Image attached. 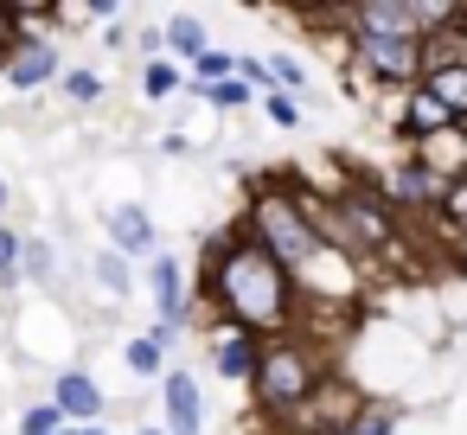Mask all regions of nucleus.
<instances>
[{"label": "nucleus", "mask_w": 467, "mask_h": 435, "mask_svg": "<svg viewBox=\"0 0 467 435\" xmlns=\"http://www.w3.org/2000/svg\"><path fill=\"white\" fill-rule=\"evenodd\" d=\"M199 295L212 301L218 326H237V333H256V339H288L295 320L307 314L301 282L244 231H231V237H218L205 250Z\"/></svg>", "instance_id": "f257e3e1"}, {"label": "nucleus", "mask_w": 467, "mask_h": 435, "mask_svg": "<svg viewBox=\"0 0 467 435\" xmlns=\"http://www.w3.org/2000/svg\"><path fill=\"white\" fill-rule=\"evenodd\" d=\"M244 237H256L295 282L327 256V237H320V224H314V212H307V192L295 186V180H263L250 199H244V224H237Z\"/></svg>", "instance_id": "f03ea898"}, {"label": "nucleus", "mask_w": 467, "mask_h": 435, "mask_svg": "<svg viewBox=\"0 0 467 435\" xmlns=\"http://www.w3.org/2000/svg\"><path fill=\"white\" fill-rule=\"evenodd\" d=\"M327 378H333V371H327V352H320L307 333H288V339H269V346H263V365H256V378H250V397H256V409H263L269 422L288 429V416H295Z\"/></svg>", "instance_id": "7ed1b4c3"}, {"label": "nucleus", "mask_w": 467, "mask_h": 435, "mask_svg": "<svg viewBox=\"0 0 467 435\" xmlns=\"http://www.w3.org/2000/svg\"><path fill=\"white\" fill-rule=\"evenodd\" d=\"M346 58L371 90H397V97L429 78V46L422 39H346Z\"/></svg>", "instance_id": "20e7f679"}, {"label": "nucleus", "mask_w": 467, "mask_h": 435, "mask_svg": "<svg viewBox=\"0 0 467 435\" xmlns=\"http://www.w3.org/2000/svg\"><path fill=\"white\" fill-rule=\"evenodd\" d=\"M365 403H371V397H365L352 378H339V371H333V378H327V384H320V390L288 416V435H346V429H352V416H358Z\"/></svg>", "instance_id": "39448f33"}, {"label": "nucleus", "mask_w": 467, "mask_h": 435, "mask_svg": "<svg viewBox=\"0 0 467 435\" xmlns=\"http://www.w3.org/2000/svg\"><path fill=\"white\" fill-rule=\"evenodd\" d=\"M378 192L390 199V212H397V218H403V212H448L454 180H448V173H435V167H422V161L410 154V161H397V167L378 180Z\"/></svg>", "instance_id": "423d86ee"}, {"label": "nucleus", "mask_w": 467, "mask_h": 435, "mask_svg": "<svg viewBox=\"0 0 467 435\" xmlns=\"http://www.w3.org/2000/svg\"><path fill=\"white\" fill-rule=\"evenodd\" d=\"M103 224H109V250H116V256H129V263H154V256H161V231H154L148 205L116 199V205L103 212Z\"/></svg>", "instance_id": "0eeeda50"}, {"label": "nucleus", "mask_w": 467, "mask_h": 435, "mask_svg": "<svg viewBox=\"0 0 467 435\" xmlns=\"http://www.w3.org/2000/svg\"><path fill=\"white\" fill-rule=\"evenodd\" d=\"M52 403L65 409V422H71V429H97V422L109 416V397H103V384H97L84 365L52 371Z\"/></svg>", "instance_id": "6e6552de"}, {"label": "nucleus", "mask_w": 467, "mask_h": 435, "mask_svg": "<svg viewBox=\"0 0 467 435\" xmlns=\"http://www.w3.org/2000/svg\"><path fill=\"white\" fill-rule=\"evenodd\" d=\"M161 429L167 435H205V390L186 365H173L161 378Z\"/></svg>", "instance_id": "1a4fd4ad"}, {"label": "nucleus", "mask_w": 467, "mask_h": 435, "mask_svg": "<svg viewBox=\"0 0 467 435\" xmlns=\"http://www.w3.org/2000/svg\"><path fill=\"white\" fill-rule=\"evenodd\" d=\"M148 295H154V314H161V320H173V326L192 320V307H186V269H180L173 250H161V256L148 263Z\"/></svg>", "instance_id": "9d476101"}, {"label": "nucleus", "mask_w": 467, "mask_h": 435, "mask_svg": "<svg viewBox=\"0 0 467 435\" xmlns=\"http://www.w3.org/2000/svg\"><path fill=\"white\" fill-rule=\"evenodd\" d=\"M7 84H14V90L65 84V58H58V46H52V39H26V46H20V58L7 65Z\"/></svg>", "instance_id": "9b49d317"}, {"label": "nucleus", "mask_w": 467, "mask_h": 435, "mask_svg": "<svg viewBox=\"0 0 467 435\" xmlns=\"http://www.w3.org/2000/svg\"><path fill=\"white\" fill-rule=\"evenodd\" d=\"M263 365V339L256 333H237V326H218V346H212V371L231 378V384H250Z\"/></svg>", "instance_id": "f8f14e48"}, {"label": "nucleus", "mask_w": 467, "mask_h": 435, "mask_svg": "<svg viewBox=\"0 0 467 435\" xmlns=\"http://www.w3.org/2000/svg\"><path fill=\"white\" fill-rule=\"evenodd\" d=\"M205 52H212V39H205V20H192V14H167V58L192 71Z\"/></svg>", "instance_id": "ddd939ff"}, {"label": "nucleus", "mask_w": 467, "mask_h": 435, "mask_svg": "<svg viewBox=\"0 0 467 435\" xmlns=\"http://www.w3.org/2000/svg\"><path fill=\"white\" fill-rule=\"evenodd\" d=\"M192 78H186V65H173V58H154V65H141V97L148 103H167V97H180Z\"/></svg>", "instance_id": "4468645a"}, {"label": "nucleus", "mask_w": 467, "mask_h": 435, "mask_svg": "<svg viewBox=\"0 0 467 435\" xmlns=\"http://www.w3.org/2000/svg\"><path fill=\"white\" fill-rule=\"evenodd\" d=\"M122 365L135 371V378H167L173 365H167V346L154 339V333H135L129 346H122Z\"/></svg>", "instance_id": "2eb2a0df"}, {"label": "nucleus", "mask_w": 467, "mask_h": 435, "mask_svg": "<svg viewBox=\"0 0 467 435\" xmlns=\"http://www.w3.org/2000/svg\"><path fill=\"white\" fill-rule=\"evenodd\" d=\"M192 90V84H186ZM205 109H218V116H237V109H250L256 103V90H250V78H224V84H212V90H192Z\"/></svg>", "instance_id": "dca6fc26"}, {"label": "nucleus", "mask_w": 467, "mask_h": 435, "mask_svg": "<svg viewBox=\"0 0 467 435\" xmlns=\"http://www.w3.org/2000/svg\"><path fill=\"white\" fill-rule=\"evenodd\" d=\"M90 282H97L103 295H116V301H129V288H135V275H129V256H116V250H97V256H90Z\"/></svg>", "instance_id": "f3484780"}, {"label": "nucleus", "mask_w": 467, "mask_h": 435, "mask_svg": "<svg viewBox=\"0 0 467 435\" xmlns=\"http://www.w3.org/2000/svg\"><path fill=\"white\" fill-rule=\"evenodd\" d=\"M20 275H26V282H52V275H58V243H52V237H26Z\"/></svg>", "instance_id": "a211bd4d"}, {"label": "nucleus", "mask_w": 467, "mask_h": 435, "mask_svg": "<svg viewBox=\"0 0 467 435\" xmlns=\"http://www.w3.org/2000/svg\"><path fill=\"white\" fill-rule=\"evenodd\" d=\"M20 250H26V231H14L7 218H0V295L26 282V275H20Z\"/></svg>", "instance_id": "6ab92c4d"}, {"label": "nucleus", "mask_w": 467, "mask_h": 435, "mask_svg": "<svg viewBox=\"0 0 467 435\" xmlns=\"http://www.w3.org/2000/svg\"><path fill=\"white\" fill-rule=\"evenodd\" d=\"M263 65H269V78H275V90H288V97H307V65H301L295 52H269Z\"/></svg>", "instance_id": "aec40b11"}, {"label": "nucleus", "mask_w": 467, "mask_h": 435, "mask_svg": "<svg viewBox=\"0 0 467 435\" xmlns=\"http://www.w3.org/2000/svg\"><path fill=\"white\" fill-rule=\"evenodd\" d=\"M58 90H65V103H78V109H97L109 84H103V71H65V84H58Z\"/></svg>", "instance_id": "412c9836"}, {"label": "nucleus", "mask_w": 467, "mask_h": 435, "mask_svg": "<svg viewBox=\"0 0 467 435\" xmlns=\"http://www.w3.org/2000/svg\"><path fill=\"white\" fill-rule=\"evenodd\" d=\"M65 429H71V422H65V409H58L52 397H46V403H26V409H20V435H65Z\"/></svg>", "instance_id": "4be33fe9"}, {"label": "nucleus", "mask_w": 467, "mask_h": 435, "mask_svg": "<svg viewBox=\"0 0 467 435\" xmlns=\"http://www.w3.org/2000/svg\"><path fill=\"white\" fill-rule=\"evenodd\" d=\"M346 435H397V403H384V397H371L358 416H352V429Z\"/></svg>", "instance_id": "5701e85b"}, {"label": "nucleus", "mask_w": 467, "mask_h": 435, "mask_svg": "<svg viewBox=\"0 0 467 435\" xmlns=\"http://www.w3.org/2000/svg\"><path fill=\"white\" fill-rule=\"evenodd\" d=\"M263 116H269L275 129H301V97H288V90H269V97H263Z\"/></svg>", "instance_id": "b1692460"}, {"label": "nucleus", "mask_w": 467, "mask_h": 435, "mask_svg": "<svg viewBox=\"0 0 467 435\" xmlns=\"http://www.w3.org/2000/svg\"><path fill=\"white\" fill-rule=\"evenodd\" d=\"M161 154L186 161V154H192V135H186V129H167V135H161Z\"/></svg>", "instance_id": "393cba45"}, {"label": "nucleus", "mask_w": 467, "mask_h": 435, "mask_svg": "<svg viewBox=\"0 0 467 435\" xmlns=\"http://www.w3.org/2000/svg\"><path fill=\"white\" fill-rule=\"evenodd\" d=\"M7 205H14V186H7V180H0V212H7Z\"/></svg>", "instance_id": "a878e982"}, {"label": "nucleus", "mask_w": 467, "mask_h": 435, "mask_svg": "<svg viewBox=\"0 0 467 435\" xmlns=\"http://www.w3.org/2000/svg\"><path fill=\"white\" fill-rule=\"evenodd\" d=\"M135 435H167V429H161V422H141V429H135Z\"/></svg>", "instance_id": "bb28decb"}, {"label": "nucleus", "mask_w": 467, "mask_h": 435, "mask_svg": "<svg viewBox=\"0 0 467 435\" xmlns=\"http://www.w3.org/2000/svg\"><path fill=\"white\" fill-rule=\"evenodd\" d=\"M84 435H109V429H103V422H97V429H84Z\"/></svg>", "instance_id": "cd10ccee"}]
</instances>
